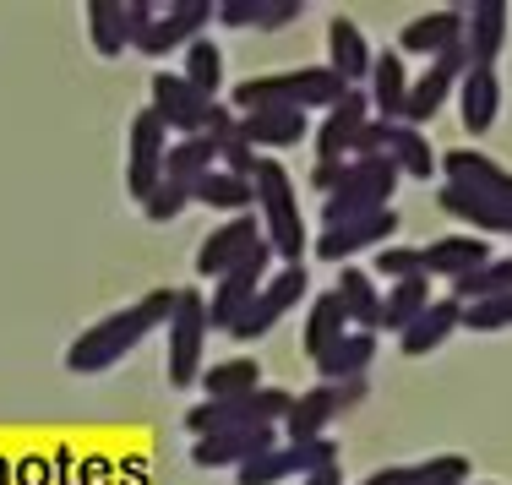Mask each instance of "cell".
Wrapping results in <instances>:
<instances>
[{
	"mask_svg": "<svg viewBox=\"0 0 512 485\" xmlns=\"http://www.w3.org/2000/svg\"><path fill=\"white\" fill-rule=\"evenodd\" d=\"M491 257V246H485V235H442L425 246V278H447V284H458V278L480 273Z\"/></svg>",
	"mask_w": 512,
	"mask_h": 485,
	"instance_id": "23",
	"label": "cell"
},
{
	"mask_svg": "<svg viewBox=\"0 0 512 485\" xmlns=\"http://www.w3.org/2000/svg\"><path fill=\"white\" fill-rule=\"evenodd\" d=\"M436 208L463 218L474 235H512V208H496V202L474 197V191H463V186H447V180H442V191H436Z\"/></svg>",
	"mask_w": 512,
	"mask_h": 485,
	"instance_id": "29",
	"label": "cell"
},
{
	"mask_svg": "<svg viewBox=\"0 0 512 485\" xmlns=\"http://www.w3.org/2000/svg\"><path fill=\"white\" fill-rule=\"evenodd\" d=\"M289 404H295V393L262 382L256 393H240V398H202V404H191L186 431H191V442H202V436L240 431V426H284Z\"/></svg>",
	"mask_w": 512,
	"mask_h": 485,
	"instance_id": "4",
	"label": "cell"
},
{
	"mask_svg": "<svg viewBox=\"0 0 512 485\" xmlns=\"http://www.w3.org/2000/svg\"><path fill=\"white\" fill-rule=\"evenodd\" d=\"M420 469V485H469V458L463 453H442L431 464H414Z\"/></svg>",
	"mask_w": 512,
	"mask_h": 485,
	"instance_id": "43",
	"label": "cell"
},
{
	"mask_svg": "<svg viewBox=\"0 0 512 485\" xmlns=\"http://www.w3.org/2000/svg\"><path fill=\"white\" fill-rule=\"evenodd\" d=\"M327 464H338L333 436H316V442H278L273 453L240 464L235 485H289V480H306V475H316V469H327Z\"/></svg>",
	"mask_w": 512,
	"mask_h": 485,
	"instance_id": "10",
	"label": "cell"
},
{
	"mask_svg": "<svg viewBox=\"0 0 512 485\" xmlns=\"http://www.w3.org/2000/svg\"><path fill=\"white\" fill-rule=\"evenodd\" d=\"M191 208V186H175V180H158L153 186V197L142 202V218L148 224H169V218H180Z\"/></svg>",
	"mask_w": 512,
	"mask_h": 485,
	"instance_id": "42",
	"label": "cell"
},
{
	"mask_svg": "<svg viewBox=\"0 0 512 485\" xmlns=\"http://www.w3.org/2000/svg\"><path fill=\"white\" fill-rule=\"evenodd\" d=\"M327 66H333L338 77L349 82V88H360V82H371V66H376V55H371V44H365V33H360L349 17H333V22H327Z\"/></svg>",
	"mask_w": 512,
	"mask_h": 485,
	"instance_id": "26",
	"label": "cell"
},
{
	"mask_svg": "<svg viewBox=\"0 0 512 485\" xmlns=\"http://www.w3.org/2000/svg\"><path fill=\"white\" fill-rule=\"evenodd\" d=\"M376 273L404 284V278H425V246H382L376 251Z\"/></svg>",
	"mask_w": 512,
	"mask_h": 485,
	"instance_id": "41",
	"label": "cell"
},
{
	"mask_svg": "<svg viewBox=\"0 0 512 485\" xmlns=\"http://www.w3.org/2000/svg\"><path fill=\"white\" fill-rule=\"evenodd\" d=\"M207 28H213V6H207V0H175V6H158L153 28L142 33L131 50H142L148 60L186 55L197 39H207Z\"/></svg>",
	"mask_w": 512,
	"mask_h": 485,
	"instance_id": "13",
	"label": "cell"
},
{
	"mask_svg": "<svg viewBox=\"0 0 512 485\" xmlns=\"http://www.w3.org/2000/svg\"><path fill=\"white\" fill-rule=\"evenodd\" d=\"M463 327H469V333H502V327H512V295L469 300V306H463Z\"/></svg>",
	"mask_w": 512,
	"mask_h": 485,
	"instance_id": "40",
	"label": "cell"
},
{
	"mask_svg": "<svg viewBox=\"0 0 512 485\" xmlns=\"http://www.w3.org/2000/svg\"><path fill=\"white\" fill-rule=\"evenodd\" d=\"M213 104L218 99H202L180 71H153V82H148V109L164 120L169 131H175V137H207Z\"/></svg>",
	"mask_w": 512,
	"mask_h": 485,
	"instance_id": "12",
	"label": "cell"
},
{
	"mask_svg": "<svg viewBox=\"0 0 512 485\" xmlns=\"http://www.w3.org/2000/svg\"><path fill=\"white\" fill-rule=\"evenodd\" d=\"M191 202H202V208H218V213H251L256 208V186L240 175H229V169H213V175H202L197 186H191Z\"/></svg>",
	"mask_w": 512,
	"mask_h": 485,
	"instance_id": "34",
	"label": "cell"
},
{
	"mask_svg": "<svg viewBox=\"0 0 512 485\" xmlns=\"http://www.w3.org/2000/svg\"><path fill=\"white\" fill-rule=\"evenodd\" d=\"M207 295L202 289H180L175 295V311H169V327H164V338H169V360H164V371H169V387H191V382H202V371H207Z\"/></svg>",
	"mask_w": 512,
	"mask_h": 485,
	"instance_id": "6",
	"label": "cell"
},
{
	"mask_svg": "<svg viewBox=\"0 0 512 485\" xmlns=\"http://www.w3.org/2000/svg\"><path fill=\"white\" fill-rule=\"evenodd\" d=\"M365 120H371V93L349 88L344 104H333L322 115V126H316V164H344Z\"/></svg>",
	"mask_w": 512,
	"mask_h": 485,
	"instance_id": "18",
	"label": "cell"
},
{
	"mask_svg": "<svg viewBox=\"0 0 512 485\" xmlns=\"http://www.w3.org/2000/svg\"><path fill=\"white\" fill-rule=\"evenodd\" d=\"M398 208H382V213H365V218H349V224H333V229H322V235L311 240V251L322 262H333V268H344V262H355L360 251H382V246H393V235H398Z\"/></svg>",
	"mask_w": 512,
	"mask_h": 485,
	"instance_id": "14",
	"label": "cell"
},
{
	"mask_svg": "<svg viewBox=\"0 0 512 485\" xmlns=\"http://www.w3.org/2000/svg\"><path fill=\"white\" fill-rule=\"evenodd\" d=\"M398 169L393 159H349L344 164V180L322 197V229L333 224H349V218H365V213H382L398 191Z\"/></svg>",
	"mask_w": 512,
	"mask_h": 485,
	"instance_id": "5",
	"label": "cell"
},
{
	"mask_svg": "<svg viewBox=\"0 0 512 485\" xmlns=\"http://www.w3.org/2000/svg\"><path fill=\"white\" fill-rule=\"evenodd\" d=\"M333 295L344 300L349 327H355V333H376V327H382V295H376V278L365 273V268H355V262H344V268H338Z\"/></svg>",
	"mask_w": 512,
	"mask_h": 485,
	"instance_id": "28",
	"label": "cell"
},
{
	"mask_svg": "<svg viewBox=\"0 0 512 485\" xmlns=\"http://www.w3.org/2000/svg\"><path fill=\"white\" fill-rule=\"evenodd\" d=\"M278 447V426H240V431H218L191 442V464L197 469H240L251 458L273 453Z\"/></svg>",
	"mask_w": 512,
	"mask_h": 485,
	"instance_id": "17",
	"label": "cell"
},
{
	"mask_svg": "<svg viewBox=\"0 0 512 485\" xmlns=\"http://www.w3.org/2000/svg\"><path fill=\"white\" fill-rule=\"evenodd\" d=\"M218 169H229V175H240V180H251L256 186V169H262V159H256V148L246 137H240V120L229 131H218Z\"/></svg>",
	"mask_w": 512,
	"mask_h": 485,
	"instance_id": "39",
	"label": "cell"
},
{
	"mask_svg": "<svg viewBox=\"0 0 512 485\" xmlns=\"http://www.w3.org/2000/svg\"><path fill=\"white\" fill-rule=\"evenodd\" d=\"M425 306H431V278H404V284H393L382 300V327L387 333H404Z\"/></svg>",
	"mask_w": 512,
	"mask_h": 485,
	"instance_id": "38",
	"label": "cell"
},
{
	"mask_svg": "<svg viewBox=\"0 0 512 485\" xmlns=\"http://www.w3.org/2000/svg\"><path fill=\"white\" fill-rule=\"evenodd\" d=\"M153 17H158V6H153V0H126V33H131V44H137L142 33L153 28Z\"/></svg>",
	"mask_w": 512,
	"mask_h": 485,
	"instance_id": "46",
	"label": "cell"
},
{
	"mask_svg": "<svg viewBox=\"0 0 512 485\" xmlns=\"http://www.w3.org/2000/svg\"><path fill=\"white\" fill-rule=\"evenodd\" d=\"M349 159H387V120H376V115L365 120L355 148H349Z\"/></svg>",
	"mask_w": 512,
	"mask_h": 485,
	"instance_id": "45",
	"label": "cell"
},
{
	"mask_svg": "<svg viewBox=\"0 0 512 485\" xmlns=\"http://www.w3.org/2000/svg\"><path fill=\"white\" fill-rule=\"evenodd\" d=\"M458 327H463V306H458L453 295H442V300H431V306H425L420 317L404 327V333H398V349H404L409 360H425L431 349H442Z\"/></svg>",
	"mask_w": 512,
	"mask_h": 485,
	"instance_id": "24",
	"label": "cell"
},
{
	"mask_svg": "<svg viewBox=\"0 0 512 485\" xmlns=\"http://www.w3.org/2000/svg\"><path fill=\"white\" fill-rule=\"evenodd\" d=\"M349 82L333 66H295V71H256V77L235 82L229 109L235 115H256V109H333L344 104Z\"/></svg>",
	"mask_w": 512,
	"mask_h": 485,
	"instance_id": "2",
	"label": "cell"
},
{
	"mask_svg": "<svg viewBox=\"0 0 512 485\" xmlns=\"http://www.w3.org/2000/svg\"><path fill=\"white\" fill-rule=\"evenodd\" d=\"M300 485H344V464H327V469H316V475H306Z\"/></svg>",
	"mask_w": 512,
	"mask_h": 485,
	"instance_id": "48",
	"label": "cell"
},
{
	"mask_svg": "<svg viewBox=\"0 0 512 485\" xmlns=\"http://www.w3.org/2000/svg\"><path fill=\"white\" fill-rule=\"evenodd\" d=\"M387 159H393V169L409 180H431L436 169H442V159H436L431 142H425V131H414V126H387Z\"/></svg>",
	"mask_w": 512,
	"mask_h": 485,
	"instance_id": "35",
	"label": "cell"
},
{
	"mask_svg": "<svg viewBox=\"0 0 512 485\" xmlns=\"http://www.w3.org/2000/svg\"><path fill=\"white\" fill-rule=\"evenodd\" d=\"M371 115L376 120H387V126H398L404 120V104H409V66H404V55L398 50H382L376 55V66H371Z\"/></svg>",
	"mask_w": 512,
	"mask_h": 485,
	"instance_id": "27",
	"label": "cell"
},
{
	"mask_svg": "<svg viewBox=\"0 0 512 485\" xmlns=\"http://www.w3.org/2000/svg\"><path fill=\"white\" fill-rule=\"evenodd\" d=\"M262 218L256 213H235V218H224V224L213 229V235L197 246V278H207V284H218L229 268H235L240 257H246L251 246H262Z\"/></svg>",
	"mask_w": 512,
	"mask_h": 485,
	"instance_id": "16",
	"label": "cell"
},
{
	"mask_svg": "<svg viewBox=\"0 0 512 485\" xmlns=\"http://www.w3.org/2000/svg\"><path fill=\"white\" fill-rule=\"evenodd\" d=\"M344 333H355V327H349L344 300H338L333 289H327V295H316V300H311V311H306V327H300V349H306L311 360H322Z\"/></svg>",
	"mask_w": 512,
	"mask_h": 485,
	"instance_id": "31",
	"label": "cell"
},
{
	"mask_svg": "<svg viewBox=\"0 0 512 485\" xmlns=\"http://www.w3.org/2000/svg\"><path fill=\"white\" fill-rule=\"evenodd\" d=\"M371 360H376V333H344L322 360H316V377L322 382H355L371 371Z\"/></svg>",
	"mask_w": 512,
	"mask_h": 485,
	"instance_id": "32",
	"label": "cell"
},
{
	"mask_svg": "<svg viewBox=\"0 0 512 485\" xmlns=\"http://www.w3.org/2000/svg\"><path fill=\"white\" fill-rule=\"evenodd\" d=\"M463 6H442V11H425V17H414L409 28H404V39H398V55H425V60H436V55H447V50H458L463 44Z\"/></svg>",
	"mask_w": 512,
	"mask_h": 485,
	"instance_id": "22",
	"label": "cell"
},
{
	"mask_svg": "<svg viewBox=\"0 0 512 485\" xmlns=\"http://www.w3.org/2000/svg\"><path fill=\"white\" fill-rule=\"evenodd\" d=\"M218 169V142L213 137H175L169 142V159H164V180L175 186H197L202 175Z\"/></svg>",
	"mask_w": 512,
	"mask_h": 485,
	"instance_id": "33",
	"label": "cell"
},
{
	"mask_svg": "<svg viewBox=\"0 0 512 485\" xmlns=\"http://www.w3.org/2000/svg\"><path fill=\"white\" fill-rule=\"evenodd\" d=\"M360 485H420V469L414 464H387V469H376V475H365Z\"/></svg>",
	"mask_w": 512,
	"mask_h": 485,
	"instance_id": "47",
	"label": "cell"
},
{
	"mask_svg": "<svg viewBox=\"0 0 512 485\" xmlns=\"http://www.w3.org/2000/svg\"><path fill=\"white\" fill-rule=\"evenodd\" d=\"M240 137L256 153H289L311 137V115L306 109H256V115H240Z\"/></svg>",
	"mask_w": 512,
	"mask_h": 485,
	"instance_id": "20",
	"label": "cell"
},
{
	"mask_svg": "<svg viewBox=\"0 0 512 485\" xmlns=\"http://www.w3.org/2000/svg\"><path fill=\"white\" fill-rule=\"evenodd\" d=\"M82 28H88V44L99 60H115L131 50V33H126V0H88L82 6Z\"/></svg>",
	"mask_w": 512,
	"mask_h": 485,
	"instance_id": "30",
	"label": "cell"
},
{
	"mask_svg": "<svg viewBox=\"0 0 512 485\" xmlns=\"http://www.w3.org/2000/svg\"><path fill=\"white\" fill-rule=\"evenodd\" d=\"M202 398H240V393H256L262 387V366L251 355H235V360H213L202 371Z\"/></svg>",
	"mask_w": 512,
	"mask_h": 485,
	"instance_id": "36",
	"label": "cell"
},
{
	"mask_svg": "<svg viewBox=\"0 0 512 485\" xmlns=\"http://www.w3.org/2000/svg\"><path fill=\"white\" fill-rule=\"evenodd\" d=\"M463 17H469L463 22V55H469V66H496V55L507 44V6L502 0H480Z\"/></svg>",
	"mask_w": 512,
	"mask_h": 485,
	"instance_id": "25",
	"label": "cell"
},
{
	"mask_svg": "<svg viewBox=\"0 0 512 485\" xmlns=\"http://www.w3.org/2000/svg\"><path fill=\"white\" fill-rule=\"evenodd\" d=\"M164 159H169V126L153 109H137L126 126V197L148 202L153 186L164 180Z\"/></svg>",
	"mask_w": 512,
	"mask_h": 485,
	"instance_id": "11",
	"label": "cell"
},
{
	"mask_svg": "<svg viewBox=\"0 0 512 485\" xmlns=\"http://www.w3.org/2000/svg\"><path fill=\"white\" fill-rule=\"evenodd\" d=\"M175 295H180L175 284L148 289L142 300L109 311L104 322H93L88 333H77L66 344V371H71V377H104V371H115L131 349H142V338H148V333H164V327H169Z\"/></svg>",
	"mask_w": 512,
	"mask_h": 485,
	"instance_id": "1",
	"label": "cell"
},
{
	"mask_svg": "<svg viewBox=\"0 0 512 485\" xmlns=\"http://www.w3.org/2000/svg\"><path fill=\"white\" fill-rule=\"evenodd\" d=\"M213 22H218V28L256 33V22H262V0H218V6H213Z\"/></svg>",
	"mask_w": 512,
	"mask_h": 485,
	"instance_id": "44",
	"label": "cell"
},
{
	"mask_svg": "<svg viewBox=\"0 0 512 485\" xmlns=\"http://www.w3.org/2000/svg\"><path fill=\"white\" fill-rule=\"evenodd\" d=\"M463 71H469V55H463V44H458V50H447V55H436L431 71H420V77L409 82V104H404V120H398V126H414V131H420L425 120H431L436 109H442V104L458 93Z\"/></svg>",
	"mask_w": 512,
	"mask_h": 485,
	"instance_id": "15",
	"label": "cell"
},
{
	"mask_svg": "<svg viewBox=\"0 0 512 485\" xmlns=\"http://www.w3.org/2000/svg\"><path fill=\"white\" fill-rule=\"evenodd\" d=\"M180 77H186L202 99H218V93H224V50L213 44V33L197 39L186 55H180Z\"/></svg>",
	"mask_w": 512,
	"mask_h": 485,
	"instance_id": "37",
	"label": "cell"
},
{
	"mask_svg": "<svg viewBox=\"0 0 512 485\" xmlns=\"http://www.w3.org/2000/svg\"><path fill=\"white\" fill-rule=\"evenodd\" d=\"M306 289H311L306 262H284V268H278V273L262 284V295L251 300V311H246L235 327H229L224 338H235V344H256V338H267L278 322L289 317V311L300 306V295H306Z\"/></svg>",
	"mask_w": 512,
	"mask_h": 485,
	"instance_id": "8",
	"label": "cell"
},
{
	"mask_svg": "<svg viewBox=\"0 0 512 485\" xmlns=\"http://www.w3.org/2000/svg\"><path fill=\"white\" fill-rule=\"evenodd\" d=\"M442 175H447V186H463L474 197L496 202V208H512V175L496 159H485V153H474V148L442 153Z\"/></svg>",
	"mask_w": 512,
	"mask_h": 485,
	"instance_id": "19",
	"label": "cell"
},
{
	"mask_svg": "<svg viewBox=\"0 0 512 485\" xmlns=\"http://www.w3.org/2000/svg\"><path fill=\"white\" fill-rule=\"evenodd\" d=\"M502 115V77L496 66H469L458 82V120L469 126V137H485Z\"/></svg>",
	"mask_w": 512,
	"mask_h": 485,
	"instance_id": "21",
	"label": "cell"
},
{
	"mask_svg": "<svg viewBox=\"0 0 512 485\" xmlns=\"http://www.w3.org/2000/svg\"><path fill=\"white\" fill-rule=\"evenodd\" d=\"M267 268H273V246L262 240V246H251L246 257L213 284V295H207V327H213V333H229V327L251 311V300L262 295V284L273 278Z\"/></svg>",
	"mask_w": 512,
	"mask_h": 485,
	"instance_id": "7",
	"label": "cell"
},
{
	"mask_svg": "<svg viewBox=\"0 0 512 485\" xmlns=\"http://www.w3.org/2000/svg\"><path fill=\"white\" fill-rule=\"evenodd\" d=\"M256 218H262V235H267L278 262H306L311 229L300 218L295 180H289V169L278 159H262V169H256Z\"/></svg>",
	"mask_w": 512,
	"mask_h": 485,
	"instance_id": "3",
	"label": "cell"
},
{
	"mask_svg": "<svg viewBox=\"0 0 512 485\" xmlns=\"http://www.w3.org/2000/svg\"><path fill=\"white\" fill-rule=\"evenodd\" d=\"M360 398H365V377H355V382H316V387H306V393L289 404L284 436L289 442H316V436H327V426L344 420Z\"/></svg>",
	"mask_w": 512,
	"mask_h": 485,
	"instance_id": "9",
	"label": "cell"
}]
</instances>
